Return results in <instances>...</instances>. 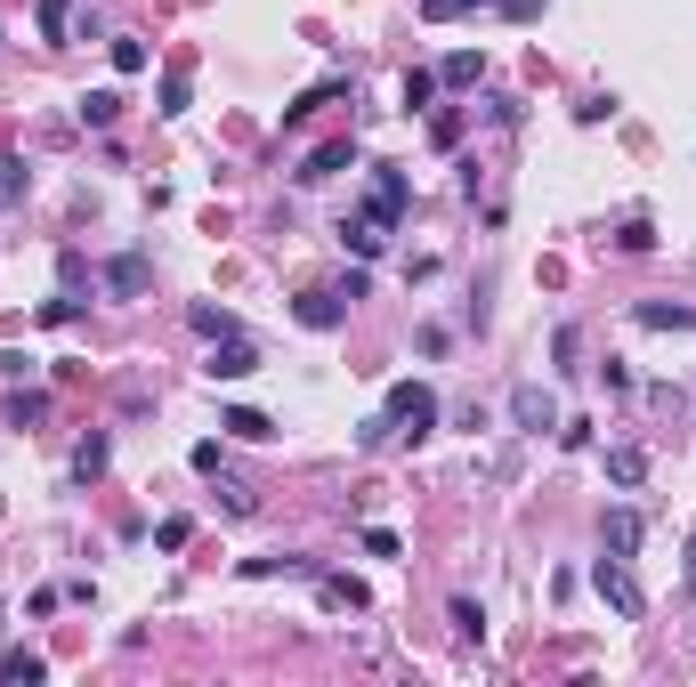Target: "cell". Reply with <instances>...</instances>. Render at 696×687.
<instances>
[{
  "label": "cell",
  "instance_id": "603a6c76",
  "mask_svg": "<svg viewBox=\"0 0 696 687\" xmlns=\"http://www.w3.org/2000/svg\"><path fill=\"white\" fill-rule=\"evenodd\" d=\"M106 453H114L106 436H81V445H73V477H81V486H90V477L106 469Z\"/></svg>",
  "mask_w": 696,
  "mask_h": 687
},
{
  "label": "cell",
  "instance_id": "ac0fdd59",
  "mask_svg": "<svg viewBox=\"0 0 696 687\" xmlns=\"http://www.w3.org/2000/svg\"><path fill=\"white\" fill-rule=\"evenodd\" d=\"M187 97H195V73H187V66H162V106H154V114L178 121V114H187Z\"/></svg>",
  "mask_w": 696,
  "mask_h": 687
},
{
  "label": "cell",
  "instance_id": "30bf717a",
  "mask_svg": "<svg viewBox=\"0 0 696 687\" xmlns=\"http://www.w3.org/2000/svg\"><path fill=\"white\" fill-rule=\"evenodd\" d=\"M316 598H324V607H333V615H364V607H373L357 574H316Z\"/></svg>",
  "mask_w": 696,
  "mask_h": 687
},
{
  "label": "cell",
  "instance_id": "9a60e30c",
  "mask_svg": "<svg viewBox=\"0 0 696 687\" xmlns=\"http://www.w3.org/2000/svg\"><path fill=\"white\" fill-rule=\"evenodd\" d=\"M607 486H648V445H607Z\"/></svg>",
  "mask_w": 696,
  "mask_h": 687
},
{
  "label": "cell",
  "instance_id": "7402d4cb",
  "mask_svg": "<svg viewBox=\"0 0 696 687\" xmlns=\"http://www.w3.org/2000/svg\"><path fill=\"white\" fill-rule=\"evenodd\" d=\"M25 186H33V171L16 154H0V211H16V202H25Z\"/></svg>",
  "mask_w": 696,
  "mask_h": 687
},
{
  "label": "cell",
  "instance_id": "44dd1931",
  "mask_svg": "<svg viewBox=\"0 0 696 687\" xmlns=\"http://www.w3.org/2000/svg\"><path fill=\"white\" fill-rule=\"evenodd\" d=\"M0 412H9V429H40V421H49V397H40V388H25V397H9Z\"/></svg>",
  "mask_w": 696,
  "mask_h": 687
},
{
  "label": "cell",
  "instance_id": "d590c367",
  "mask_svg": "<svg viewBox=\"0 0 696 687\" xmlns=\"http://www.w3.org/2000/svg\"><path fill=\"white\" fill-rule=\"evenodd\" d=\"M187 462H195V469H202V477H219V469H228V453H219V445H211V436H202V445H195V453H187Z\"/></svg>",
  "mask_w": 696,
  "mask_h": 687
},
{
  "label": "cell",
  "instance_id": "836d02e7",
  "mask_svg": "<svg viewBox=\"0 0 696 687\" xmlns=\"http://www.w3.org/2000/svg\"><path fill=\"white\" fill-rule=\"evenodd\" d=\"M405 543H397V534H388V526H364V558H397Z\"/></svg>",
  "mask_w": 696,
  "mask_h": 687
},
{
  "label": "cell",
  "instance_id": "4dcf8cb0",
  "mask_svg": "<svg viewBox=\"0 0 696 687\" xmlns=\"http://www.w3.org/2000/svg\"><path fill=\"white\" fill-rule=\"evenodd\" d=\"M187 534H195V517H162V526H154V550H187Z\"/></svg>",
  "mask_w": 696,
  "mask_h": 687
},
{
  "label": "cell",
  "instance_id": "8992f818",
  "mask_svg": "<svg viewBox=\"0 0 696 687\" xmlns=\"http://www.w3.org/2000/svg\"><path fill=\"white\" fill-rule=\"evenodd\" d=\"M340 171H357V138H333V145H316V154L300 162L292 178H300V186H333Z\"/></svg>",
  "mask_w": 696,
  "mask_h": 687
},
{
  "label": "cell",
  "instance_id": "484cf974",
  "mask_svg": "<svg viewBox=\"0 0 696 687\" xmlns=\"http://www.w3.org/2000/svg\"><path fill=\"white\" fill-rule=\"evenodd\" d=\"M40 40H73V0H40Z\"/></svg>",
  "mask_w": 696,
  "mask_h": 687
},
{
  "label": "cell",
  "instance_id": "74e56055",
  "mask_svg": "<svg viewBox=\"0 0 696 687\" xmlns=\"http://www.w3.org/2000/svg\"><path fill=\"white\" fill-rule=\"evenodd\" d=\"M462 9H478V0H421V16H429V25H445V16H462Z\"/></svg>",
  "mask_w": 696,
  "mask_h": 687
},
{
  "label": "cell",
  "instance_id": "4fadbf2b",
  "mask_svg": "<svg viewBox=\"0 0 696 687\" xmlns=\"http://www.w3.org/2000/svg\"><path fill=\"white\" fill-rule=\"evenodd\" d=\"M333 97H348V73H333V81H316V90H300L292 106H283V130H300L316 106H333Z\"/></svg>",
  "mask_w": 696,
  "mask_h": 687
},
{
  "label": "cell",
  "instance_id": "83f0119b",
  "mask_svg": "<svg viewBox=\"0 0 696 687\" xmlns=\"http://www.w3.org/2000/svg\"><path fill=\"white\" fill-rule=\"evenodd\" d=\"M550 357H559V372H583V364H576V357H583V331L559 324V331H550Z\"/></svg>",
  "mask_w": 696,
  "mask_h": 687
},
{
  "label": "cell",
  "instance_id": "4316f807",
  "mask_svg": "<svg viewBox=\"0 0 696 687\" xmlns=\"http://www.w3.org/2000/svg\"><path fill=\"white\" fill-rule=\"evenodd\" d=\"M445 622H454L462 639H486V607H478V598H454V607H445Z\"/></svg>",
  "mask_w": 696,
  "mask_h": 687
},
{
  "label": "cell",
  "instance_id": "1f68e13d",
  "mask_svg": "<svg viewBox=\"0 0 696 687\" xmlns=\"http://www.w3.org/2000/svg\"><path fill=\"white\" fill-rule=\"evenodd\" d=\"M219 502H228V517H252V510H259V502H252V493H243V486H235V477H228V469H219Z\"/></svg>",
  "mask_w": 696,
  "mask_h": 687
},
{
  "label": "cell",
  "instance_id": "e0dca14e",
  "mask_svg": "<svg viewBox=\"0 0 696 687\" xmlns=\"http://www.w3.org/2000/svg\"><path fill=\"white\" fill-rule=\"evenodd\" d=\"M478 81H486V57H478V49H454V57L438 66V90H478Z\"/></svg>",
  "mask_w": 696,
  "mask_h": 687
},
{
  "label": "cell",
  "instance_id": "7c38bea8",
  "mask_svg": "<svg viewBox=\"0 0 696 687\" xmlns=\"http://www.w3.org/2000/svg\"><path fill=\"white\" fill-rule=\"evenodd\" d=\"M147 283H154V267L138 259V252H121V259H106V291H114V300H138V291H147Z\"/></svg>",
  "mask_w": 696,
  "mask_h": 687
},
{
  "label": "cell",
  "instance_id": "f1b7e54d",
  "mask_svg": "<svg viewBox=\"0 0 696 687\" xmlns=\"http://www.w3.org/2000/svg\"><path fill=\"white\" fill-rule=\"evenodd\" d=\"M405 114H429V97H438V73H405Z\"/></svg>",
  "mask_w": 696,
  "mask_h": 687
},
{
  "label": "cell",
  "instance_id": "ba28073f",
  "mask_svg": "<svg viewBox=\"0 0 696 687\" xmlns=\"http://www.w3.org/2000/svg\"><path fill=\"white\" fill-rule=\"evenodd\" d=\"M292 316L309 324V331H340V324H348V300H340L333 283H324V291H300V300H292Z\"/></svg>",
  "mask_w": 696,
  "mask_h": 687
},
{
  "label": "cell",
  "instance_id": "2e32d148",
  "mask_svg": "<svg viewBox=\"0 0 696 687\" xmlns=\"http://www.w3.org/2000/svg\"><path fill=\"white\" fill-rule=\"evenodd\" d=\"M40 679H49V663L33 648H0V687H40Z\"/></svg>",
  "mask_w": 696,
  "mask_h": 687
},
{
  "label": "cell",
  "instance_id": "5bb4252c",
  "mask_svg": "<svg viewBox=\"0 0 696 687\" xmlns=\"http://www.w3.org/2000/svg\"><path fill=\"white\" fill-rule=\"evenodd\" d=\"M219 429L243 436V445H268V436H276V421H268L259 405H228V412H219Z\"/></svg>",
  "mask_w": 696,
  "mask_h": 687
},
{
  "label": "cell",
  "instance_id": "d4e9b609",
  "mask_svg": "<svg viewBox=\"0 0 696 687\" xmlns=\"http://www.w3.org/2000/svg\"><path fill=\"white\" fill-rule=\"evenodd\" d=\"M616 252L648 259V252H657V226H648V219H624V226H616Z\"/></svg>",
  "mask_w": 696,
  "mask_h": 687
},
{
  "label": "cell",
  "instance_id": "60d3db41",
  "mask_svg": "<svg viewBox=\"0 0 696 687\" xmlns=\"http://www.w3.org/2000/svg\"><path fill=\"white\" fill-rule=\"evenodd\" d=\"M681 591H688V598H696V543H688V574H681Z\"/></svg>",
  "mask_w": 696,
  "mask_h": 687
},
{
  "label": "cell",
  "instance_id": "8d00e7d4",
  "mask_svg": "<svg viewBox=\"0 0 696 687\" xmlns=\"http://www.w3.org/2000/svg\"><path fill=\"white\" fill-rule=\"evenodd\" d=\"M81 316V300H73V291H66V300H40V324H73Z\"/></svg>",
  "mask_w": 696,
  "mask_h": 687
},
{
  "label": "cell",
  "instance_id": "3957f363",
  "mask_svg": "<svg viewBox=\"0 0 696 687\" xmlns=\"http://www.w3.org/2000/svg\"><path fill=\"white\" fill-rule=\"evenodd\" d=\"M364 211H373L381 226H397L405 211H414V178H405L397 162H373V202H364Z\"/></svg>",
  "mask_w": 696,
  "mask_h": 687
},
{
  "label": "cell",
  "instance_id": "9c48e42d",
  "mask_svg": "<svg viewBox=\"0 0 696 687\" xmlns=\"http://www.w3.org/2000/svg\"><path fill=\"white\" fill-rule=\"evenodd\" d=\"M631 324H648V331H696V307L688 300H640V307H631Z\"/></svg>",
  "mask_w": 696,
  "mask_h": 687
},
{
  "label": "cell",
  "instance_id": "f35d334b",
  "mask_svg": "<svg viewBox=\"0 0 696 687\" xmlns=\"http://www.w3.org/2000/svg\"><path fill=\"white\" fill-rule=\"evenodd\" d=\"M25 372H33L25 348H0V381H25Z\"/></svg>",
  "mask_w": 696,
  "mask_h": 687
},
{
  "label": "cell",
  "instance_id": "d6a6232c",
  "mask_svg": "<svg viewBox=\"0 0 696 687\" xmlns=\"http://www.w3.org/2000/svg\"><path fill=\"white\" fill-rule=\"evenodd\" d=\"M607 114H616V97H607V90H591V97H576V121H583V130H591V121H607Z\"/></svg>",
  "mask_w": 696,
  "mask_h": 687
},
{
  "label": "cell",
  "instance_id": "7a4b0ae2",
  "mask_svg": "<svg viewBox=\"0 0 696 687\" xmlns=\"http://www.w3.org/2000/svg\"><path fill=\"white\" fill-rule=\"evenodd\" d=\"M591 591L607 598V615H616V622H640L648 615V591L631 582V558H600V567H591Z\"/></svg>",
  "mask_w": 696,
  "mask_h": 687
},
{
  "label": "cell",
  "instance_id": "52a82bcc",
  "mask_svg": "<svg viewBox=\"0 0 696 687\" xmlns=\"http://www.w3.org/2000/svg\"><path fill=\"white\" fill-rule=\"evenodd\" d=\"M510 421H519L526 436H543V429H559V405H550L535 381H519V388H510Z\"/></svg>",
  "mask_w": 696,
  "mask_h": 687
},
{
  "label": "cell",
  "instance_id": "e575fe53",
  "mask_svg": "<svg viewBox=\"0 0 696 687\" xmlns=\"http://www.w3.org/2000/svg\"><path fill=\"white\" fill-rule=\"evenodd\" d=\"M57 276H66V291L81 300V283H90V259H81V252H66V259H57Z\"/></svg>",
  "mask_w": 696,
  "mask_h": 687
},
{
  "label": "cell",
  "instance_id": "ffe728a7",
  "mask_svg": "<svg viewBox=\"0 0 696 687\" xmlns=\"http://www.w3.org/2000/svg\"><path fill=\"white\" fill-rule=\"evenodd\" d=\"M187 324L202 331V340H228V331H243V316H235V307H187Z\"/></svg>",
  "mask_w": 696,
  "mask_h": 687
},
{
  "label": "cell",
  "instance_id": "5b68a950",
  "mask_svg": "<svg viewBox=\"0 0 696 687\" xmlns=\"http://www.w3.org/2000/svg\"><path fill=\"white\" fill-rule=\"evenodd\" d=\"M640 543H648V510H631V502H624V510H607V517H600V550H607V558H631Z\"/></svg>",
  "mask_w": 696,
  "mask_h": 687
},
{
  "label": "cell",
  "instance_id": "cb8c5ba5",
  "mask_svg": "<svg viewBox=\"0 0 696 687\" xmlns=\"http://www.w3.org/2000/svg\"><path fill=\"white\" fill-rule=\"evenodd\" d=\"M106 49H114V73H147V40L138 33H114Z\"/></svg>",
  "mask_w": 696,
  "mask_h": 687
},
{
  "label": "cell",
  "instance_id": "6da1fadb",
  "mask_svg": "<svg viewBox=\"0 0 696 687\" xmlns=\"http://www.w3.org/2000/svg\"><path fill=\"white\" fill-rule=\"evenodd\" d=\"M381 412H388V429H397V445H421V436L438 429V388H421V381H397Z\"/></svg>",
  "mask_w": 696,
  "mask_h": 687
},
{
  "label": "cell",
  "instance_id": "d6986e66",
  "mask_svg": "<svg viewBox=\"0 0 696 687\" xmlns=\"http://www.w3.org/2000/svg\"><path fill=\"white\" fill-rule=\"evenodd\" d=\"M90 130H114V114H121V90H81V106H73Z\"/></svg>",
  "mask_w": 696,
  "mask_h": 687
},
{
  "label": "cell",
  "instance_id": "f546056e",
  "mask_svg": "<svg viewBox=\"0 0 696 687\" xmlns=\"http://www.w3.org/2000/svg\"><path fill=\"white\" fill-rule=\"evenodd\" d=\"M381 445H397V429H388V412H373V421L357 429V453H381Z\"/></svg>",
  "mask_w": 696,
  "mask_h": 687
},
{
  "label": "cell",
  "instance_id": "ab89813d",
  "mask_svg": "<svg viewBox=\"0 0 696 687\" xmlns=\"http://www.w3.org/2000/svg\"><path fill=\"white\" fill-rule=\"evenodd\" d=\"M495 9H502V16H519V25H526V16H543V0H495Z\"/></svg>",
  "mask_w": 696,
  "mask_h": 687
},
{
  "label": "cell",
  "instance_id": "277c9868",
  "mask_svg": "<svg viewBox=\"0 0 696 687\" xmlns=\"http://www.w3.org/2000/svg\"><path fill=\"white\" fill-rule=\"evenodd\" d=\"M202 372H211V381H252V372H259V340H252V331H228V340H211Z\"/></svg>",
  "mask_w": 696,
  "mask_h": 687
},
{
  "label": "cell",
  "instance_id": "8fae6325",
  "mask_svg": "<svg viewBox=\"0 0 696 687\" xmlns=\"http://www.w3.org/2000/svg\"><path fill=\"white\" fill-rule=\"evenodd\" d=\"M381 243H388V226L373 211H357V219H340V252H357V259H381Z\"/></svg>",
  "mask_w": 696,
  "mask_h": 687
}]
</instances>
